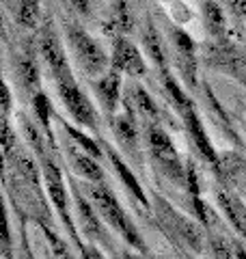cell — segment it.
<instances>
[{
  "label": "cell",
  "instance_id": "6da1fadb",
  "mask_svg": "<svg viewBox=\"0 0 246 259\" xmlns=\"http://www.w3.org/2000/svg\"><path fill=\"white\" fill-rule=\"evenodd\" d=\"M151 212L164 236L169 238L171 244L177 246V250H188L194 255L208 250V229L184 216L155 190L151 192Z\"/></svg>",
  "mask_w": 246,
  "mask_h": 259
},
{
  "label": "cell",
  "instance_id": "7a4b0ae2",
  "mask_svg": "<svg viewBox=\"0 0 246 259\" xmlns=\"http://www.w3.org/2000/svg\"><path fill=\"white\" fill-rule=\"evenodd\" d=\"M85 192L89 194V199L93 201V205L97 212H100V216L104 218V223L112 227L130 248L136 250V253L149 255V246L145 244V240L141 233H138L132 218L126 214V209L121 207L119 199L114 197V192L104 182H85Z\"/></svg>",
  "mask_w": 246,
  "mask_h": 259
},
{
  "label": "cell",
  "instance_id": "3957f363",
  "mask_svg": "<svg viewBox=\"0 0 246 259\" xmlns=\"http://www.w3.org/2000/svg\"><path fill=\"white\" fill-rule=\"evenodd\" d=\"M65 39L69 44V50L73 59L78 61L80 69L85 71L89 80L104 76L110 69V56L104 50V46L89 32L80 22L76 20H65L63 24Z\"/></svg>",
  "mask_w": 246,
  "mask_h": 259
},
{
  "label": "cell",
  "instance_id": "277c9868",
  "mask_svg": "<svg viewBox=\"0 0 246 259\" xmlns=\"http://www.w3.org/2000/svg\"><path fill=\"white\" fill-rule=\"evenodd\" d=\"M143 125H145L143 132L145 149L149 153L153 166L169 182H173L179 188H186V164L179 158L171 134L162 127V123H143Z\"/></svg>",
  "mask_w": 246,
  "mask_h": 259
},
{
  "label": "cell",
  "instance_id": "5b68a950",
  "mask_svg": "<svg viewBox=\"0 0 246 259\" xmlns=\"http://www.w3.org/2000/svg\"><path fill=\"white\" fill-rule=\"evenodd\" d=\"M39 164H41V175H44V186H46V192H48V199L54 207L56 216H59L61 225L65 227L67 236L71 238L73 246H80L85 238L78 229L76 221L71 216V209H69V192H67V182H65V175H63V168L59 164L52 153H46L44 158H39Z\"/></svg>",
  "mask_w": 246,
  "mask_h": 259
},
{
  "label": "cell",
  "instance_id": "8992f818",
  "mask_svg": "<svg viewBox=\"0 0 246 259\" xmlns=\"http://www.w3.org/2000/svg\"><path fill=\"white\" fill-rule=\"evenodd\" d=\"M54 87L73 123L80 125L82 130H87V132H93L95 136H100V117H97V110L91 104V100L85 95V91L80 89L78 80L73 78V71L69 69L67 74L54 78Z\"/></svg>",
  "mask_w": 246,
  "mask_h": 259
},
{
  "label": "cell",
  "instance_id": "52a82bcc",
  "mask_svg": "<svg viewBox=\"0 0 246 259\" xmlns=\"http://www.w3.org/2000/svg\"><path fill=\"white\" fill-rule=\"evenodd\" d=\"M173 110L177 112L179 121H182V125L186 130L188 139H190V143H192L196 156H199L205 162V164H208L212 171H214V175L223 177V164H220V156H218V151L214 149V145H212V141H210L208 130H205L203 121L199 117V110H196L192 97L188 95L186 100L179 102Z\"/></svg>",
  "mask_w": 246,
  "mask_h": 259
},
{
  "label": "cell",
  "instance_id": "ba28073f",
  "mask_svg": "<svg viewBox=\"0 0 246 259\" xmlns=\"http://www.w3.org/2000/svg\"><path fill=\"white\" fill-rule=\"evenodd\" d=\"M67 182H69L73 205H76V225H78V229L82 233V238L89 240V242H95V244H100V246H106L108 250H112V253H117L114 242L110 240L108 231H106V227H104V218L95 209L93 201L87 199L89 194L80 188L78 182L73 180L71 175L67 177Z\"/></svg>",
  "mask_w": 246,
  "mask_h": 259
},
{
  "label": "cell",
  "instance_id": "9c48e42d",
  "mask_svg": "<svg viewBox=\"0 0 246 259\" xmlns=\"http://www.w3.org/2000/svg\"><path fill=\"white\" fill-rule=\"evenodd\" d=\"M169 39H171V50H173V65L177 69V76L182 78V82L196 91L199 87V61H196V41L188 35L184 28L171 26L169 28Z\"/></svg>",
  "mask_w": 246,
  "mask_h": 259
},
{
  "label": "cell",
  "instance_id": "30bf717a",
  "mask_svg": "<svg viewBox=\"0 0 246 259\" xmlns=\"http://www.w3.org/2000/svg\"><path fill=\"white\" fill-rule=\"evenodd\" d=\"M37 46H39L41 61H44L48 71H50L52 80L63 76V74H67V71L71 69L69 61H67V52H65V44H63L61 35L54 28V22L48 20L44 26H39Z\"/></svg>",
  "mask_w": 246,
  "mask_h": 259
},
{
  "label": "cell",
  "instance_id": "8fae6325",
  "mask_svg": "<svg viewBox=\"0 0 246 259\" xmlns=\"http://www.w3.org/2000/svg\"><path fill=\"white\" fill-rule=\"evenodd\" d=\"M110 69L119 71L128 78H141L147 74V61L138 46L126 35H117L112 41L110 52Z\"/></svg>",
  "mask_w": 246,
  "mask_h": 259
},
{
  "label": "cell",
  "instance_id": "7c38bea8",
  "mask_svg": "<svg viewBox=\"0 0 246 259\" xmlns=\"http://www.w3.org/2000/svg\"><path fill=\"white\" fill-rule=\"evenodd\" d=\"M39 46H26L15 54L13 74L24 97H32L41 89V65H39Z\"/></svg>",
  "mask_w": 246,
  "mask_h": 259
},
{
  "label": "cell",
  "instance_id": "4fadbf2b",
  "mask_svg": "<svg viewBox=\"0 0 246 259\" xmlns=\"http://www.w3.org/2000/svg\"><path fill=\"white\" fill-rule=\"evenodd\" d=\"M100 141L104 145V151H106V160H108V164L112 166V171L117 173L119 182L123 184V188L128 190V194L132 197L134 201H138L141 203V207L145 209V212H151V197L147 194V190L143 188V184L138 182V177L134 175V171L130 168V164L126 162V158L121 156V153L112 147V145L108 141H104L100 136Z\"/></svg>",
  "mask_w": 246,
  "mask_h": 259
},
{
  "label": "cell",
  "instance_id": "5bb4252c",
  "mask_svg": "<svg viewBox=\"0 0 246 259\" xmlns=\"http://www.w3.org/2000/svg\"><path fill=\"white\" fill-rule=\"evenodd\" d=\"M108 125L112 130L114 141H117L121 151L126 153V156H130L132 160L141 162V153H138V141H141V134H138V115L134 112V108L123 102V112H117Z\"/></svg>",
  "mask_w": 246,
  "mask_h": 259
},
{
  "label": "cell",
  "instance_id": "9a60e30c",
  "mask_svg": "<svg viewBox=\"0 0 246 259\" xmlns=\"http://www.w3.org/2000/svg\"><path fill=\"white\" fill-rule=\"evenodd\" d=\"M91 82V91L93 95L97 97V102H100V106L106 115V121L114 119V115L119 112V106L123 104V97H121V74L114 69H108L104 76L100 78H93L89 80Z\"/></svg>",
  "mask_w": 246,
  "mask_h": 259
},
{
  "label": "cell",
  "instance_id": "2e32d148",
  "mask_svg": "<svg viewBox=\"0 0 246 259\" xmlns=\"http://www.w3.org/2000/svg\"><path fill=\"white\" fill-rule=\"evenodd\" d=\"M123 102L130 104V106L134 108V112L138 115V119L143 121V123H164L169 117L162 112V108L155 104V100L149 95V91L141 84L136 82V78L128 80L126 87H123Z\"/></svg>",
  "mask_w": 246,
  "mask_h": 259
},
{
  "label": "cell",
  "instance_id": "e0dca14e",
  "mask_svg": "<svg viewBox=\"0 0 246 259\" xmlns=\"http://www.w3.org/2000/svg\"><path fill=\"white\" fill-rule=\"evenodd\" d=\"M216 205L225 221L231 225V229L237 233V238L246 242V203L237 197L233 190L223 188L216 192Z\"/></svg>",
  "mask_w": 246,
  "mask_h": 259
},
{
  "label": "cell",
  "instance_id": "ac0fdd59",
  "mask_svg": "<svg viewBox=\"0 0 246 259\" xmlns=\"http://www.w3.org/2000/svg\"><path fill=\"white\" fill-rule=\"evenodd\" d=\"M210 65L246 82V59L235 48L227 46V41H223V39L214 41V50L210 52Z\"/></svg>",
  "mask_w": 246,
  "mask_h": 259
},
{
  "label": "cell",
  "instance_id": "d6986e66",
  "mask_svg": "<svg viewBox=\"0 0 246 259\" xmlns=\"http://www.w3.org/2000/svg\"><path fill=\"white\" fill-rule=\"evenodd\" d=\"M54 119L59 121V125H61V130L65 132V136L76 145V147H80L82 151H87L89 156H93L95 160H100V162H104V158H106V151H104V145H102V141H100V136H91V134H87V130H82L80 125H76V123H69L65 117H61L59 112L54 115Z\"/></svg>",
  "mask_w": 246,
  "mask_h": 259
},
{
  "label": "cell",
  "instance_id": "ffe728a7",
  "mask_svg": "<svg viewBox=\"0 0 246 259\" xmlns=\"http://www.w3.org/2000/svg\"><path fill=\"white\" fill-rule=\"evenodd\" d=\"M65 153H67V158L71 160L73 171H76L85 182H104L106 173H104V166H102L100 160H95L93 156H89L87 151H82L73 143L65 147Z\"/></svg>",
  "mask_w": 246,
  "mask_h": 259
},
{
  "label": "cell",
  "instance_id": "44dd1931",
  "mask_svg": "<svg viewBox=\"0 0 246 259\" xmlns=\"http://www.w3.org/2000/svg\"><path fill=\"white\" fill-rule=\"evenodd\" d=\"M141 44H143V48H145V54L149 56V61H153L155 69H158V71L171 69L167 48H164L162 37H160V32L155 30L151 18H147L145 26H143V30H141Z\"/></svg>",
  "mask_w": 246,
  "mask_h": 259
},
{
  "label": "cell",
  "instance_id": "7402d4cb",
  "mask_svg": "<svg viewBox=\"0 0 246 259\" xmlns=\"http://www.w3.org/2000/svg\"><path fill=\"white\" fill-rule=\"evenodd\" d=\"M30 104H32V115H35L37 119V123L44 127V132L48 134V139H50L54 145V130H52V119H54V108H52V102H50V97L46 95L44 89H39V91L30 97Z\"/></svg>",
  "mask_w": 246,
  "mask_h": 259
},
{
  "label": "cell",
  "instance_id": "603a6c76",
  "mask_svg": "<svg viewBox=\"0 0 246 259\" xmlns=\"http://www.w3.org/2000/svg\"><path fill=\"white\" fill-rule=\"evenodd\" d=\"M15 24L26 30H37L41 24V0H15Z\"/></svg>",
  "mask_w": 246,
  "mask_h": 259
},
{
  "label": "cell",
  "instance_id": "cb8c5ba5",
  "mask_svg": "<svg viewBox=\"0 0 246 259\" xmlns=\"http://www.w3.org/2000/svg\"><path fill=\"white\" fill-rule=\"evenodd\" d=\"M208 250L212 259H237L233 240L227 238L223 231H208Z\"/></svg>",
  "mask_w": 246,
  "mask_h": 259
},
{
  "label": "cell",
  "instance_id": "d4e9b609",
  "mask_svg": "<svg viewBox=\"0 0 246 259\" xmlns=\"http://www.w3.org/2000/svg\"><path fill=\"white\" fill-rule=\"evenodd\" d=\"M203 15H205V28H208L210 35L214 39H225V15L214 0H208L203 5Z\"/></svg>",
  "mask_w": 246,
  "mask_h": 259
},
{
  "label": "cell",
  "instance_id": "484cf974",
  "mask_svg": "<svg viewBox=\"0 0 246 259\" xmlns=\"http://www.w3.org/2000/svg\"><path fill=\"white\" fill-rule=\"evenodd\" d=\"M0 134H3V160H9L11 153L18 149V132L13 130L11 117L0 119Z\"/></svg>",
  "mask_w": 246,
  "mask_h": 259
},
{
  "label": "cell",
  "instance_id": "4316f807",
  "mask_svg": "<svg viewBox=\"0 0 246 259\" xmlns=\"http://www.w3.org/2000/svg\"><path fill=\"white\" fill-rule=\"evenodd\" d=\"M20 246H22L24 259H35V253H32V246L28 240V218L26 216H20Z\"/></svg>",
  "mask_w": 246,
  "mask_h": 259
},
{
  "label": "cell",
  "instance_id": "83f0119b",
  "mask_svg": "<svg viewBox=\"0 0 246 259\" xmlns=\"http://www.w3.org/2000/svg\"><path fill=\"white\" fill-rule=\"evenodd\" d=\"M76 250H78V257L80 259H106V255L102 253L100 244H95V242H89V240L82 242V244Z\"/></svg>",
  "mask_w": 246,
  "mask_h": 259
},
{
  "label": "cell",
  "instance_id": "f1b7e54d",
  "mask_svg": "<svg viewBox=\"0 0 246 259\" xmlns=\"http://www.w3.org/2000/svg\"><path fill=\"white\" fill-rule=\"evenodd\" d=\"M3 259H15V248H13V233H11V218H7L5 233H3Z\"/></svg>",
  "mask_w": 246,
  "mask_h": 259
},
{
  "label": "cell",
  "instance_id": "f546056e",
  "mask_svg": "<svg viewBox=\"0 0 246 259\" xmlns=\"http://www.w3.org/2000/svg\"><path fill=\"white\" fill-rule=\"evenodd\" d=\"M0 100H3V115L11 117V112H13V91H11L9 80H3V95H0Z\"/></svg>",
  "mask_w": 246,
  "mask_h": 259
},
{
  "label": "cell",
  "instance_id": "4dcf8cb0",
  "mask_svg": "<svg viewBox=\"0 0 246 259\" xmlns=\"http://www.w3.org/2000/svg\"><path fill=\"white\" fill-rule=\"evenodd\" d=\"M67 3L78 15H85V18L91 15V0H67Z\"/></svg>",
  "mask_w": 246,
  "mask_h": 259
},
{
  "label": "cell",
  "instance_id": "1f68e13d",
  "mask_svg": "<svg viewBox=\"0 0 246 259\" xmlns=\"http://www.w3.org/2000/svg\"><path fill=\"white\" fill-rule=\"evenodd\" d=\"M233 246H235V257L246 259V242L242 238H233Z\"/></svg>",
  "mask_w": 246,
  "mask_h": 259
},
{
  "label": "cell",
  "instance_id": "d6a6232c",
  "mask_svg": "<svg viewBox=\"0 0 246 259\" xmlns=\"http://www.w3.org/2000/svg\"><path fill=\"white\" fill-rule=\"evenodd\" d=\"M121 259H149V255H143V253H136V250H123L121 253Z\"/></svg>",
  "mask_w": 246,
  "mask_h": 259
},
{
  "label": "cell",
  "instance_id": "836d02e7",
  "mask_svg": "<svg viewBox=\"0 0 246 259\" xmlns=\"http://www.w3.org/2000/svg\"><path fill=\"white\" fill-rule=\"evenodd\" d=\"M177 253H179L182 259H203V257H196L194 253H188V250H177Z\"/></svg>",
  "mask_w": 246,
  "mask_h": 259
}]
</instances>
